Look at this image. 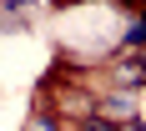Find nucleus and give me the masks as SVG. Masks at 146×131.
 <instances>
[{"label": "nucleus", "mask_w": 146, "mask_h": 131, "mask_svg": "<svg viewBox=\"0 0 146 131\" xmlns=\"http://www.w3.org/2000/svg\"><path fill=\"white\" fill-rule=\"evenodd\" d=\"M116 71H121V86H141L146 81V61H121Z\"/></svg>", "instance_id": "obj_2"}, {"label": "nucleus", "mask_w": 146, "mask_h": 131, "mask_svg": "<svg viewBox=\"0 0 146 131\" xmlns=\"http://www.w3.org/2000/svg\"><path fill=\"white\" fill-rule=\"evenodd\" d=\"M96 116L116 126V116H131V96H111V101H101V106H96Z\"/></svg>", "instance_id": "obj_1"}, {"label": "nucleus", "mask_w": 146, "mask_h": 131, "mask_svg": "<svg viewBox=\"0 0 146 131\" xmlns=\"http://www.w3.org/2000/svg\"><path fill=\"white\" fill-rule=\"evenodd\" d=\"M56 5H66V0H56Z\"/></svg>", "instance_id": "obj_7"}, {"label": "nucleus", "mask_w": 146, "mask_h": 131, "mask_svg": "<svg viewBox=\"0 0 146 131\" xmlns=\"http://www.w3.org/2000/svg\"><path fill=\"white\" fill-rule=\"evenodd\" d=\"M126 41H131V45H146V20H136V25L126 30Z\"/></svg>", "instance_id": "obj_4"}, {"label": "nucleus", "mask_w": 146, "mask_h": 131, "mask_svg": "<svg viewBox=\"0 0 146 131\" xmlns=\"http://www.w3.org/2000/svg\"><path fill=\"white\" fill-rule=\"evenodd\" d=\"M81 131H121V126H111V121H101V116H86V121H81Z\"/></svg>", "instance_id": "obj_3"}, {"label": "nucleus", "mask_w": 146, "mask_h": 131, "mask_svg": "<svg viewBox=\"0 0 146 131\" xmlns=\"http://www.w3.org/2000/svg\"><path fill=\"white\" fill-rule=\"evenodd\" d=\"M126 131H141V126H126Z\"/></svg>", "instance_id": "obj_6"}, {"label": "nucleus", "mask_w": 146, "mask_h": 131, "mask_svg": "<svg viewBox=\"0 0 146 131\" xmlns=\"http://www.w3.org/2000/svg\"><path fill=\"white\" fill-rule=\"evenodd\" d=\"M30 131H56V121L50 116H30Z\"/></svg>", "instance_id": "obj_5"}]
</instances>
